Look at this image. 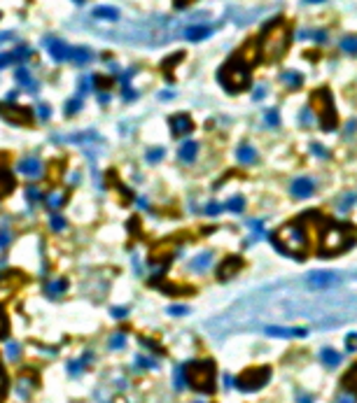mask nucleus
Listing matches in <instances>:
<instances>
[{
  "mask_svg": "<svg viewBox=\"0 0 357 403\" xmlns=\"http://www.w3.org/2000/svg\"><path fill=\"white\" fill-rule=\"evenodd\" d=\"M271 240L283 254L294 257V259H304L306 254L311 252V235L299 222H290V224L280 226L271 235Z\"/></svg>",
  "mask_w": 357,
  "mask_h": 403,
  "instance_id": "1",
  "label": "nucleus"
},
{
  "mask_svg": "<svg viewBox=\"0 0 357 403\" xmlns=\"http://www.w3.org/2000/svg\"><path fill=\"white\" fill-rule=\"evenodd\" d=\"M185 385L201 394H213L217 387V368L210 359H194L182 366Z\"/></svg>",
  "mask_w": 357,
  "mask_h": 403,
  "instance_id": "2",
  "label": "nucleus"
},
{
  "mask_svg": "<svg viewBox=\"0 0 357 403\" xmlns=\"http://www.w3.org/2000/svg\"><path fill=\"white\" fill-rule=\"evenodd\" d=\"M217 77H220V84L229 93H238V91L248 89V84H250V63L245 61L243 54L233 56L220 68Z\"/></svg>",
  "mask_w": 357,
  "mask_h": 403,
  "instance_id": "3",
  "label": "nucleus"
},
{
  "mask_svg": "<svg viewBox=\"0 0 357 403\" xmlns=\"http://www.w3.org/2000/svg\"><path fill=\"white\" fill-rule=\"evenodd\" d=\"M287 42H290V28L283 24V19H278L276 24H271L261 35V52L266 54V58L276 61V58L285 54Z\"/></svg>",
  "mask_w": 357,
  "mask_h": 403,
  "instance_id": "4",
  "label": "nucleus"
},
{
  "mask_svg": "<svg viewBox=\"0 0 357 403\" xmlns=\"http://www.w3.org/2000/svg\"><path fill=\"white\" fill-rule=\"evenodd\" d=\"M311 110L313 115L318 116V124L322 126V131H336L339 126V115L334 108L331 93L327 89H318L311 96Z\"/></svg>",
  "mask_w": 357,
  "mask_h": 403,
  "instance_id": "5",
  "label": "nucleus"
},
{
  "mask_svg": "<svg viewBox=\"0 0 357 403\" xmlns=\"http://www.w3.org/2000/svg\"><path fill=\"white\" fill-rule=\"evenodd\" d=\"M268 380H271V368L252 366V368H245L241 375L233 380V385H236V389H241V392H259L261 387H266Z\"/></svg>",
  "mask_w": 357,
  "mask_h": 403,
  "instance_id": "6",
  "label": "nucleus"
},
{
  "mask_svg": "<svg viewBox=\"0 0 357 403\" xmlns=\"http://www.w3.org/2000/svg\"><path fill=\"white\" fill-rule=\"evenodd\" d=\"M350 245H353V233L343 224L331 226L322 235V254H339V252H343Z\"/></svg>",
  "mask_w": 357,
  "mask_h": 403,
  "instance_id": "7",
  "label": "nucleus"
},
{
  "mask_svg": "<svg viewBox=\"0 0 357 403\" xmlns=\"http://www.w3.org/2000/svg\"><path fill=\"white\" fill-rule=\"evenodd\" d=\"M0 116L7 119L9 124H21V126L31 124V119H33L26 108H17V105H0Z\"/></svg>",
  "mask_w": 357,
  "mask_h": 403,
  "instance_id": "8",
  "label": "nucleus"
},
{
  "mask_svg": "<svg viewBox=\"0 0 357 403\" xmlns=\"http://www.w3.org/2000/svg\"><path fill=\"white\" fill-rule=\"evenodd\" d=\"M313 191H315V182L311 177H296L290 184V194L294 198H311Z\"/></svg>",
  "mask_w": 357,
  "mask_h": 403,
  "instance_id": "9",
  "label": "nucleus"
},
{
  "mask_svg": "<svg viewBox=\"0 0 357 403\" xmlns=\"http://www.w3.org/2000/svg\"><path fill=\"white\" fill-rule=\"evenodd\" d=\"M339 282V275L336 273H327V270H318V273H311L308 275V285L313 289H327L331 285Z\"/></svg>",
  "mask_w": 357,
  "mask_h": 403,
  "instance_id": "10",
  "label": "nucleus"
},
{
  "mask_svg": "<svg viewBox=\"0 0 357 403\" xmlns=\"http://www.w3.org/2000/svg\"><path fill=\"white\" fill-rule=\"evenodd\" d=\"M241 268H243V259H241V257H227V259L220 263L217 275H220V280H229V278H233V275H236Z\"/></svg>",
  "mask_w": 357,
  "mask_h": 403,
  "instance_id": "11",
  "label": "nucleus"
},
{
  "mask_svg": "<svg viewBox=\"0 0 357 403\" xmlns=\"http://www.w3.org/2000/svg\"><path fill=\"white\" fill-rule=\"evenodd\" d=\"M47 47H49V54H52L54 61H68L70 58V47L65 45L63 40H47Z\"/></svg>",
  "mask_w": 357,
  "mask_h": 403,
  "instance_id": "12",
  "label": "nucleus"
},
{
  "mask_svg": "<svg viewBox=\"0 0 357 403\" xmlns=\"http://www.w3.org/2000/svg\"><path fill=\"white\" fill-rule=\"evenodd\" d=\"M266 333L273 338H304L308 329H285V326H266Z\"/></svg>",
  "mask_w": 357,
  "mask_h": 403,
  "instance_id": "13",
  "label": "nucleus"
},
{
  "mask_svg": "<svg viewBox=\"0 0 357 403\" xmlns=\"http://www.w3.org/2000/svg\"><path fill=\"white\" fill-rule=\"evenodd\" d=\"M170 128H173V135H187L194 128V124L187 115H175L170 116Z\"/></svg>",
  "mask_w": 357,
  "mask_h": 403,
  "instance_id": "14",
  "label": "nucleus"
},
{
  "mask_svg": "<svg viewBox=\"0 0 357 403\" xmlns=\"http://www.w3.org/2000/svg\"><path fill=\"white\" fill-rule=\"evenodd\" d=\"M196 154H198V143H194V140H185V143L180 144V149H178V159L182 163H192V161H196Z\"/></svg>",
  "mask_w": 357,
  "mask_h": 403,
  "instance_id": "15",
  "label": "nucleus"
},
{
  "mask_svg": "<svg viewBox=\"0 0 357 403\" xmlns=\"http://www.w3.org/2000/svg\"><path fill=\"white\" fill-rule=\"evenodd\" d=\"M17 173L28 175V177H37L42 173V163L37 161V159H24V161L17 163Z\"/></svg>",
  "mask_w": 357,
  "mask_h": 403,
  "instance_id": "16",
  "label": "nucleus"
},
{
  "mask_svg": "<svg viewBox=\"0 0 357 403\" xmlns=\"http://www.w3.org/2000/svg\"><path fill=\"white\" fill-rule=\"evenodd\" d=\"M236 159H238L243 166H252V163L257 161V149L250 147V144H241V147L236 149Z\"/></svg>",
  "mask_w": 357,
  "mask_h": 403,
  "instance_id": "17",
  "label": "nucleus"
},
{
  "mask_svg": "<svg viewBox=\"0 0 357 403\" xmlns=\"http://www.w3.org/2000/svg\"><path fill=\"white\" fill-rule=\"evenodd\" d=\"M210 33H213L210 26H189L187 30H185V37H187L189 42H198V40H205Z\"/></svg>",
  "mask_w": 357,
  "mask_h": 403,
  "instance_id": "18",
  "label": "nucleus"
},
{
  "mask_svg": "<svg viewBox=\"0 0 357 403\" xmlns=\"http://www.w3.org/2000/svg\"><path fill=\"white\" fill-rule=\"evenodd\" d=\"M12 189H14V177H12V173H9L5 166H0V198L7 196Z\"/></svg>",
  "mask_w": 357,
  "mask_h": 403,
  "instance_id": "19",
  "label": "nucleus"
},
{
  "mask_svg": "<svg viewBox=\"0 0 357 403\" xmlns=\"http://www.w3.org/2000/svg\"><path fill=\"white\" fill-rule=\"evenodd\" d=\"M91 17L94 19H105V21H115V19H119V9L107 7V5H100V7H94Z\"/></svg>",
  "mask_w": 357,
  "mask_h": 403,
  "instance_id": "20",
  "label": "nucleus"
},
{
  "mask_svg": "<svg viewBox=\"0 0 357 403\" xmlns=\"http://www.w3.org/2000/svg\"><path fill=\"white\" fill-rule=\"evenodd\" d=\"M320 359H322V364L327 368H336L341 364V354L336 352V349H331V347H325L320 352Z\"/></svg>",
  "mask_w": 357,
  "mask_h": 403,
  "instance_id": "21",
  "label": "nucleus"
},
{
  "mask_svg": "<svg viewBox=\"0 0 357 403\" xmlns=\"http://www.w3.org/2000/svg\"><path fill=\"white\" fill-rule=\"evenodd\" d=\"M91 58H94V52L87 49V47H77V49L70 52V61H75L77 65H84V63H89Z\"/></svg>",
  "mask_w": 357,
  "mask_h": 403,
  "instance_id": "22",
  "label": "nucleus"
},
{
  "mask_svg": "<svg viewBox=\"0 0 357 403\" xmlns=\"http://www.w3.org/2000/svg\"><path fill=\"white\" fill-rule=\"evenodd\" d=\"M210 263H213V254H210V252H205V254H198V257L192 261L189 266H192V270H196V273H203L205 268H210Z\"/></svg>",
  "mask_w": 357,
  "mask_h": 403,
  "instance_id": "23",
  "label": "nucleus"
},
{
  "mask_svg": "<svg viewBox=\"0 0 357 403\" xmlns=\"http://www.w3.org/2000/svg\"><path fill=\"white\" fill-rule=\"evenodd\" d=\"M65 289H68V282H65V280H52V282L47 285V296H49V298H56V296H61Z\"/></svg>",
  "mask_w": 357,
  "mask_h": 403,
  "instance_id": "24",
  "label": "nucleus"
},
{
  "mask_svg": "<svg viewBox=\"0 0 357 403\" xmlns=\"http://www.w3.org/2000/svg\"><path fill=\"white\" fill-rule=\"evenodd\" d=\"M224 210H231V212H243L245 210V198L243 196H231L224 203Z\"/></svg>",
  "mask_w": 357,
  "mask_h": 403,
  "instance_id": "25",
  "label": "nucleus"
},
{
  "mask_svg": "<svg viewBox=\"0 0 357 403\" xmlns=\"http://www.w3.org/2000/svg\"><path fill=\"white\" fill-rule=\"evenodd\" d=\"M341 49L346 54H357V35H346L341 40Z\"/></svg>",
  "mask_w": 357,
  "mask_h": 403,
  "instance_id": "26",
  "label": "nucleus"
},
{
  "mask_svg": "<svg viewBox=\"0 0 357 403\" xmlns=\"http://www.w3.org/2000/svg\"><path fill=\"white\" fill-rule=\"evenodd\" d=\"M7 389H9L7 373H5V366L0 364V403H5V399H7Z\"/></svg>",
  "mask_w": 357,
  "mask_h": 403,
  "instance_id": "27",
  "label": "nucleus"
},
{
  "mask_svg": "<svg viewBox=\"0 0 357 403\" xmlns=\"http://www.w3.org/2000/svg\"><path fill=\"white\" fill-rule=\"evenodd\" d=\"M17 82L24 84V86H28V89H35V82L31 80V72H28L26 68H19L17 70Z\"/></svg>",
  "mask_w": 357,
  "mask_h": 403,
  "instance_id": "28",
  "label": "nucleus"
},
{
  "mask_svg": "<svg viewBox=\"0 0 357 403\" xmlns=\"http://www.w3.org/2000/svg\"><path fill=\"white\" fill-rule=\"evenodd\" d=\"M7 333H9V319H7V313L0 308V341L2 338H7Z\"/></svg>",
  "mask_w": 357,
  "mask_h": 403,
  "instance_id": "29",
  "label": "nucleus"
},
{
  "mask_svg": "<svg viewBox=\"0 0 357 403\" xmlns=\"http://www.w3.org/2000/svg\"><path fill=\"white\" fill-rule=\"evenodd\" d=\"M124 345H126V336H124L122 331L115 333V336L110 338V347H112V349H122Z\"/></svg>",
  "mask_w": 357,
  "mask_h": 403,
  "instance_id": "30",
  "label": "nucleus"
},
{
  "mask_svg": "<svg viewBox=\"0 0 357 403\" xmlns=\"http://www.w3.org/2000/svg\"><path fill=\"white\" fill-rule=\"evenodd\" d=\"M283 82H287L292 89H296V86H301V77L296 75V72H285L283 75Z\"/></svg>",
  "mask_w": 357,
  "mask_h": 403,
  "instance_id": "31",
  "label": "nucleus"
},
{
  "mask_svg": "<svg viewBox=\"0 0 357 403\" xmlns=\"http://www.w3.org/2000/svg\"><path fill=\"white\" fill-rule=\"evenodd\" d=\"M47 205L52 207V210L61 207L63 205V196H61V194H56V191H54V194H49V198H47Z\"/></svg>",
  "mask_w": 357,
  "mask_h": 403,
  "instance_id": "32",
  "label": "nucleus"
},
{
  "mask_svg": "<svg viewBox=\"0 0 357 403\" xmlns=\"http://www.w3.org/2000/svg\"><path fill=\"white\" fill-rule=\"evenodd\" d=\"M145 159H147V163H157V161H161V159H163V149H161V147H157V149H150Z\"/></svg>",
  "mask_w": 357,
  "mask_h": 403,
  "instance_id": "33",
  "label": "nucleus"
},
{
  "mask_svg": "<svg viewBox=\"0 0 357 403\" xmlns=\"http://www.w3.org/2000/svg\"><path fill=\"white\" fill-rule=\"evenodd\" d=\"M222 210H224V203H217V201H213V203H208V205H205V215H210V217H213V215H220Z\"/></svg>",
  "mask_w": 357,
  "mask_h": 403,
  "instance_id": "34",
  "label": "nucleus"
},
{
  "mask_svg": "<svg viewBox=\"0 0 357 403\" xmlns=\"http://www.w3.org/2000/svg\"><path fill=\"white\" fill-rule=\"evenodd\" d=\"M26 198H28V203H37V201H40V189H37V187H28L26 189Z\"/></svg>",
  "mask_w": 357,
  "mask_h": 403,
  "instance_id": "35",
  "label": "nucleus"
},
{
  "mask_svg": "<svg viewBox=\"0 0 357 403\" xmlns=\"http://www.w3.org/2000/svg\"><path fill=\"white\" fill-rule=\"evenodd\" d=\"M80 105H82V100H80V98L68 100V105H65V115H72V112H77V110H80Z\"/></svg>",
  "mask_w": 357,
  "mask_h": 403,
  "instance_id": "36",
  "label": "nucleus"
},
{
  "mask_svg": "<svg viewBox=\"0 0 357 403\" xmlns=\"http://www.w3.org/2000/svg\"><path fill=\"white\" fill-rule=\"evenodd\" d=\"M52 229L54 231H63V229H65V219L59 217V215H54L52 217Z\"/></svg>",
  "mask_w": 357,
  "mask_h": 403,
  "instance_id": "37",
  "label": "nucleus"
},
{
  "mask_svg": "<svg viewBox=\"0 0 357 403\" xmlns=\"http://www.w3.org/2000/svg\"><path fill=\"white\" fill-rule=\"evenodd\" d=\"M266 121H268V126H278V124H280L278 110H268V112H266Z\"/></svg>",
  "mask_w": 357,
  "mask_h": 403,
  "instance_id": "38",
  "label": "nucleus"
},
{
  "mask_svg": "<svg viewBox=\"0 0 357 403\" xmlns=\"http://www.w3.org/2000/svg\"><path fill=\"white\" fill-rule=\"evenodd\" d=\"M311 152L315 154V156H320V159H327V156H329V152H327V149H322V144H318V143L311 144Z\"/></svg>",
  "mask_w": 357,
  "mask_h": 403,
  "instance_id": "39",
  "label": "nucleus"
},
{
  "mask_svg": "<svg viewBox=\"0 0 357 403\" xmlns=\"http://www.w3.org/2000/svg\"><path fill=\"white\" fill-rule=\"evenodd\" d=\"M346 349L348 352H355L357 349V333H350L348 338H346Z\"/></svg>",
  "mask_w": 357,
  "mask_h": 403,
  "instance_id": "40",
  "label": "nucleus"
},
{
  "mask_svg": "<svg viewBox=\"0 0 357 403\" xmlns=\"http://www.w3.org/2000/svg\"><path fill=\"white\" fill-rule=\"evenodd\" d=\"M168 313H170V315H178V317H180V315H187L189 308H187V305H170Z\"/></svg>",
  "mask_w": 357,
  "mask_h": 403,
  "instance_id": "41",
  "label": "nucleus"
},
{
  "mask_svg": "<svg viewBox=\"0 0 357 403\" xmlns=\"http://www.w3.org/2000/svg\"><path fill=\"white\" fill-rule=\"evenodd\" d=\"M7 357L9 359H17L19 357V345H17V343H9V345H7Z\"/></svg>",
  "mask_w": 357,
  "mask_h": 403,
  "instance_id": "42",
  "label": "nucleus"
},
{
  "mask_svg": "<svg viewBox=\"0 0 357 403\" xmlns=\"http://www.w3.org/2000/svg\"><path fill=\"white\" fill-rule=\"evenodd\" d=\"M138 366L154 368V366H157V361H152V359H147V357H138Z\"/></svg>",
  "mask_w": 357,
  "mask_h": 403,
  "instance_id": "43",
  "label": "nucleus"
},
{
  "mask_svg": "<svg viewBox=\"0 0 357 403\" xmlns=\"http://www.w3.org/2000/svg\"><path fill=\"white\" fill-rule=\"evenodd\" d=\"M14 61V54H2L0 56V68H5V65H9V63Z\"/></svg>",
  "mask_w": 357,
  "mask_h": 403,
  "instance_id": "44",
  "label": "nucleus"
},
{
  "mask_svg": "<svg viewBox=\"0 0 357 403\" xmlns=\"http://www.w3.org/2000/svg\"><path fill=\"white\" fill-rule=\"evenodd\" d=\"M110 313H112V317H117V319H122V317H126V308H112Z\"/></svg>",
  "mask_w": 357,
  "mask_h": 403,
  "instance_id": "45",
  "label": "nucleus"
},
{
  "mask_svg": "<svg viewBox=\"0 0 357 403\" xmlns=\"http://www.w3.org/2000/svg\"><path fill=\"white\" fill-rule=\"evenodd\" d=\"M37 115H40V119H49V108H47V105H40V108H37Z\"/></svg>",
  "mask_w": 357,
  "mask_h": 403,
  "instance_id": "46",
  "label": "nucleus"
},
{
  "mask_svg": "<svg viewBox=\"0 0 357 403\" xmlns=\"http://www.w3.org/2000/svg\"><path fill=\"white\" fill-rule=\"evenodd\" d=\"M7 242H9V233H7V229H5V231L0 233V247H5Z\"/></svg>",
  "mask_w": 357,
  "mask_h": 403,
  "instance_id": "47",
  "label": "nucleus"
},
{
  "mask_svg": "<svg viewBox=\"0 0 357 403\" xmlns=\"http://www.w3.org/2000/svg\"><path fill=\"white\" fill-rule=\"evenodd\" d=\"M336 403H353V394H350V392H348V394H341Z\"/></svg>",
  "mask_w": 357,
  "mask_h": 403,
  "instance_id": "48",
  "label": "nucleus"
},
{
  "mask_svg": "<svg viewBox=\"0 0 357 403\" xmlns=\"http://www.w3.org/2000/svg\"><path fill=\"white\" fill-rule=\"evenodd\" d=\"M296 403H313V396H311V394H301Z\"/></svg>",
  "mask_w": 357,
  "mask_h": 403,
  "instance_id": "49",
  "label": "nucleus"
},
{
  "mask_svg": "<svg viewBox=\"0 0 357 403\" xmlns=\"http://www.w3.org/2000/svg\"><path fill=\"white\" fill-rule=\"evenodd\" d=\"M259 98H264V89H257V91H255V100H259Z\"/></svg>",
  "mask_w": 357,
  "mask_h": 403,
  "instance_id": "50",
  "label": "nucleus"
},
{
  "mask_svg": "<svg viewBox=\"0 0 357 403\" xmlns=\"http://www.w3.org/2000/svg\"><path fill=\"white\" fill-rule=\"evenodd\" d=\"M306 2H311V5H315V2H325V0H306Z\"/></svg>",
  "mask_w": 357,
  "mask_h": 403,
  "instance_id": "51",
  "label": "nucleus"
},
{
  "mask_svg": "<svg viewBox=\"0 0 357 403\" xmlns=\"http://www.w3.org/2000/svg\"><path fill=\"white\" fill-rule=\"evenodd\" d=\"M77 2H84V0H77Z\"/></svg>",
  "mask_w": 357,
  "mask_h": 403,
  "instance_id": "52",
  "label": "nucleus"
}]
</instances>
